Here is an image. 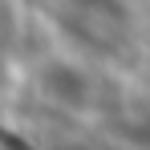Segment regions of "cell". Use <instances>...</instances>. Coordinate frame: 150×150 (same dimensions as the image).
Wrapping results in <instances>:
<instances>
[{"instance_id":"6da1fadb","label":"cell","mask_w":150,"mask_h":150,"mask_svg":"<svg viewBox=\"0 0 150 150\" xmlns=\"http://www.w3.org/2000/svg\"><path fill=\"white\" fill-rule=\"evenodd\" d=\"M0 146H4V150H37V146H28V142L21 138V134L4 130V126H0Z\"/></svg>"}]
</instances>
